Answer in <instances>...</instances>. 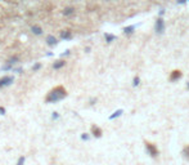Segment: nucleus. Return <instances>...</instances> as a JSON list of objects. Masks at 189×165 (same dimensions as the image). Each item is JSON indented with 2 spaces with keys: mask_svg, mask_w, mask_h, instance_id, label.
<instances>
[{
  "mask_svg": "<svg viewBox=\"0 0 189 165\" xmlns=\"http://www.w3.org/2000/svg\"><path fill=\"white\" fill-rule=\"evenodd\" d=\"M31 31H32V34H34V35H41V34H43V29H41L40 26H37V25L32 26Z\"/></svg>",
  "mask_w": 189,
  "mask_h": 165,
  "instance_id": "nucleus-5",
  "label": "nucleus"
},
{
  "mask_svg": "<svg viewBox=\"0 0 189 165\" xmlns=\"http://www.w3.org/2000/svg\"><path fill=\"white\" fill-rule=\"evenodd\" d=\"M13 77L12 76H7V77H3L1 79V81H3V86H5V85H9V84H12L13 83Z\"/></svg>",
  "mask_w": 189,
  "mask_h": 165,
  "instance_id": "nucleus-8",
  "label": "nucleus"
},
{
  "mask_svg": "<svg viewBox=\"0 0 189 165\" xmlns=\"http://www.w3.org/2000/svg\"><path fill=\"white\" fill-rule=\"evenodd\" d=\"M72 13H73V8H66V9L63 10V14H64V16H70Z\"/></svg>",
  "mask_w": 189,
  "mask_h": 165,
  "instance_id": "nucleus-13",
  "label": "nucleus"
},
{
  "mask_svg": "<svg viewBox=\"0 0 189 165\" xmlns=\"http://www.w3.org/2000/svg\"><path fill=\"white\" fill-rule=\"evenodd\" d=\"M46 43H48V45L53 47V45H55V44H57V39L54 38L53 35H49V36L46 38Z\"/></svg>",
  "mask_w": 189,
  "mask_h": 165,
  "instance_id": "nucleus-7",
  "label": "nucleus"
},
{
  "mask_svg": "<svg viewBox=\"0 0 189 165\" xmlns=\"http://www.w3.org/2000/svg\"><path fill=\"white\" fill-rule=\"evenodd\" d=\"M3 86V81H1V79H0V88Z\"/></svg>",
  "mask_w": 189,
  "mask_h": 165,
  "instance_id": "nucleus-22",
  "label": "nucleus"
},
{
  "mask_svg": "<svg viewBox=\"0 0 189 165\" xmlns=\"http://www.w3.org/2000/svg\"><path fill=\"white\" fill-rule=\"evenodd\" d=\"M91 132H93V134H94V137H97V138H99L102 136V130L98 127H95V125L91 128Z\"/></svg>",
  "mask_w": 189,
  "mask_h": 165,
  "instance_id": "nucleus-9",
  "label": "nucleus"
},
{
  "mask_svg": "<svg viewBox=\"0 0 189 165\" xmlns=\"http://www.w3.org/2000/svg\"><path fill=\"white\" fill-rule=\"evenodd\" d=\"M72 38V34L71 31H68V30H64V31L61 32V39H64V40H70Z\"/></svg>",
  "mask_w": 189,
  "mask_h": 165,
  "instance_id": "nucleus-6",
  "label": "nucleus"
},
{
  "mask_svg": "<svg viewBox=\"0 0 189 165\" xmlns=\"http://www.w3.org/2000/svg\"><path fill=\"white\" fill-rule=\"evenodd\" d=\"M66 65V61H63V59H61V61H57L53 65V68L54 70H58V68H61V67H63V66Z\"/></svg>",
  "mask_w": 189,
  "mask_h": 165,
  "instance_id": "nucleus-10",
  "label": "nucleus"
},
{
  "mask_svg": "<svg viewBox=\"0 0 189 165\" xmlns=\"http://www.w3.org/2000/svg\"><path fill=\"white\" fill-rule=\"evenodd\" d=\"M66 95H67L66 89L63 88V86H57V88H54L53 91L48 94L46 102H49V103H54V102H58V101L63 100Z\"/></svg>",
  "mask_w": 189,
  "mask_h": 165,
  "instance_id": "nucleus-1",
  "label": "nucleus"
},
{
  "mask_svg": "<svg viewBox=\"0 0 189 165\" xmlns=\"http://www.w3.org/2000/svg\"><path fill=\"white\" fill-rule=\"evenodd\" d=\"M0 115H5V109L4 107H0Z\"/></svg>",
  "mask_w": 189,
  "mask_h": 165,
  "instance_id": "nucleus-18",
  "label": "nucleus"
},
{
  "mask_svg": "<svg viewBox=\"0 0 189 165\" xmlns=\"http://www.w3.org/2000/svg\"><path fill=\"white\" fill-rule=\"evenodd\" d=\"M81 138H82L84 141H88V139H89V136H88V134H86V133H84L82 136H81Z\"/></svg>",
  "mask_w": 189,
  "mask_h": 165,
  "instance_id": "nucleus-17",
  "label": "nucleus"
},
{
  "mask_svg": "<svg viewBox=\"0 0 189 165\" xmlns=\"http://www.w3.org/2000/svg\"><path fill=\"white\" fill-rule=\"evenodd\" d=\"M134 30H135V26H129V27H125L124 29V32L126 35H131L134 32Z\"/></svg>",
  "mask_w": 189,
  "mask_h": 165,
  "instance_id": "nucleus-11",
  "label": "nucleus"
},
{
  "mask_svg": "<svg viewBox=\"0 0 189 165\" xmlns=\"http://www.w3.org/2000/svg\"><path fill=\"white\" fill-rule=\"evenodd\" d=\"M187 88H188V89H189V83H188V84H187Z\"/></svg>",
  "mask_w": 189,
  "mask_h": 165,
  "instance_id": "nucleus-23",
  "label": "nucleus"
},
{
  "mask_svg": "<svg viewBox=\"0 0 189 165\" xmlns=\"http://www.w3.org/2000/svg\"><path fill=\"white\" fill-rule=\"evenodd\" d=\"M121 113H122V110H118V111H116V112L113 113V115H111V116H109V119H115V118H118V116L121 115Z\"/></svg>",
  "mask_w": 189,
  "mask_h": 165,
  "instance_id": "nucleus-14",
  "label": "nucleus"
},
{
  "mask_svg": "<svg viewBox=\"0 0 189 165\" xmlns=\"http://www.w3.org/2000/svg\"><path fill=\"white\" fill-rule=\"evenodd\" d=\"M116 36L115 35H111V34H106V41L107 43H111L112 40H115Z\"/></svg>",
  "mask_w": 189,
  "mask_h": 165,
  "instance_id": "nucleus-12",
  "label": "nucleus"
},
{
  "mask_svg": "<svg viewBox=\"0 0 189 165\" xmlns=\"http://www.w3.org/2000/svg\"><path fill=\"white\" fill-rule=\"evenodd\" d=\"M139 81H140V79H139V77H134V83H133V85L134 86H136V85H139Z\"/></svg>",
  "mask_w": 189,
  "mask_h": 165,
  "instance_id": "nucleus-15",
  "label": "nucleus"
},
{
  "mask_svg": "<svg viewBox=\"0 0 189 165\" xmlns=\"http://www.w3.org/2000/svg\"><path fill=\"white\" fill-rule=\"evenodd\" d=\"M156 32H158V34H162V32L165 31V21L162 18H157L156 21Z\"/></svg>",
  "mask_w": 189,
  "mask_h": 165,
  "instance_id": "nucleus-3",
  "label": "nucleus"
},
{
  "mask_svg": "<svg viewBox=\"0 0 189 165\" xmlns=\"http://www.w3.org/2000/svg\"><path fill=\"white\" fill-rule=\"evenodd\" d=\"M59 118V115H58V112H53V119L55 120V119H58Z\"/></svg>",
  "mask_w": 189,
  "mask_h": 165,
  "instance_id": "nucleus-20",
  "label": "nucleus"
},
{
  "mask_svg": "<svg viewBox=\"0 0 189 165\" xmlns=\"http://www.w3.org/2000/svg\"><path fill=\"white\" fill-rule=\"evenodd\" d=\"M180 77H181V72H180L179 70H174L172 72L170 75V80L171 81H176V80H179Z\"/></svg>",
  "mask_w": 189,
  "mask_h": 165,
  "instance_id": "nucleus-4",
  "label": "nucleus"
},
{
  "mask_svg": "<svg viewBox=\"0 0 189 165\" xmlns=\"http://www.w3.org/2000/svg\"><path fill=\"white\" fill-rule=\"evenodd\" d=\"M68 54H70V50H66V52L63 53V56H68Z\"/></svg>",
  "mask_w": 189,
  "mask_h": 165,
  "instance_id": "nucleus-21",
  "label": "nucleus"
},
{
  "mask_svg": "<svg viewBox=\"0 0 189 165\" xmlns=\"http://www.w3.org/2000/svg\"><path fill=\"white\" fill-rule=\"evenodd\" d=\"M145 148H147V151L149 152V155H151L152 157H156V156L158 155V150H157V147L153 145V143L145 142Z\"/></svg>",
  "mask_w": 189,
  "mask_h": 165,
  "instance_id": "nucleus-2",
  "label": "nucleus"
},
{
  "mask_svg": "<svg viewBox=\"0 0 189 165\" xmlns=\"http://www.w3.org/2000/svg\"><path fill=\"white\" fill-rule=\"evenodd\" d=\"M25 163V157H21L19 160H18V165H21V164H23Z\"/></svg>",
  "mask_w": 189,
  "mask_h": 165,
  "instance_id": "nucleus-19",
  "label": "nucleus"
},
{
  "mask_svg": "<svg viewBox=\"0 0 189 165\" xmlns=\"http://www.w3.org/2000/svg\"><path fill=\"white\" fill-rule=\"evenodd\" d=\"M39 68H41V65H40V63H35L34 66H32V70H34V71L39 70Z\"/></svg>",
  "mask_w": 189,
  "mask_h": 165,
  "instance_id": "nucleus-16",
  "label": "nucleus"
}]
</instances>
